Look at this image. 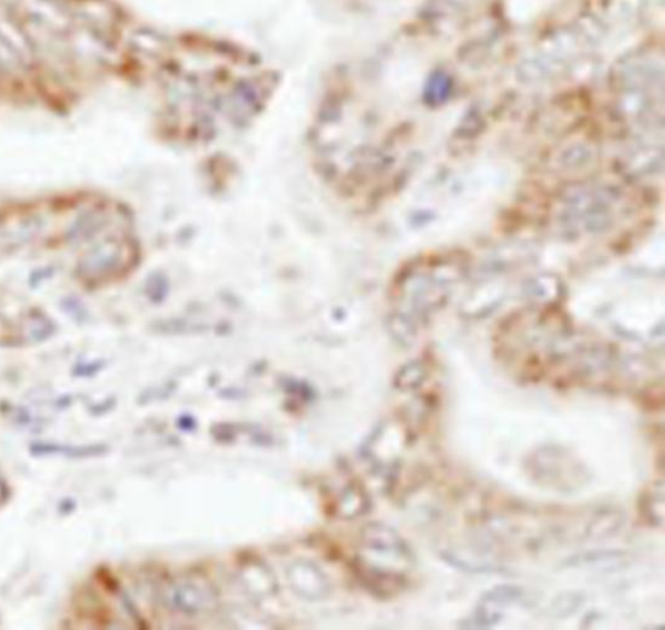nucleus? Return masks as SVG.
<instances>
[{
  "mask_svg": "<svg viewBox=\"0 0 665 630\" xmlns=\"http://www.w3.org/2000/svg\"><path fill=\"white\" fill-rule=\"evenodd\" d=\"M621 524L622 515L620 512H601L590 521L587 533H589L590 537H604V535H612L615 530L620 528Z\"/></svg>",
  "mask_w": 665,
  "mask_h": 630,
  "instance_id": "nucleus-4",
  "label": "nucleus"
},
{
  "mask_svg": "<svg viewBox=\"0 0 665 630\" xmlns=\"http://www.w3.org/2000/svg\"><path fill=\"white\" fill-rule=\"evenodd\" d=\"M425 380V372L422 367L410 366L404 368L403 372L399 375L398 381H396V386L404 392L408 390H415L421 386L422 382Z\"/></svg>",
  "mask_w": 665,
  "mask_h": 630,
  "instance_id": "nucleus-5",
  "label": "nucleus"
},
{
  "mask_svg": "<svg viewBox=\"0 0 665 630\" xmlns=\"http://www.w3.org/2000/svg\"><path fill=\"white\" fill-rule=\"evenodd\" d=\"M525 593L521 587L513 585L495 586L482 595L472 618L467 624H461V628L487 629L496 626L503 618L504 607L515 601H524Z\"/></svg>",
  "mask_w": 665,
  "mask_h": 630,
  "instance_id": "nucleus-2",
  "label": "nucleus"
},
{
  "mask_svg": "<svg viewBox=\"0 0 665 630\" xmlns=\"http://www.w3.org/2000/svg\"><path fill=\"white\" fill-rule=\"evenodd\" d=\"M528 460L529 475L542 486L553 487L559 492H573L589 480V473L582 467L581 461L561 447H542Z\"/></svg>",
  "mask_w": 665,
  "mask_h": 630,
  "instance_id": "nucleus-1",
  "label": "nucleus"
},
{
  "mask_svg": "<svg viewBox=\"0 0 665 630\" xmlns=\"http://www.w3.org/2000/svg\"><path fill=\"white\" fill-rule=\"evenodd\" d=\"M638 511L642 520L651 528L664 526V484L663 480L650 484L642 492L638 501Z\"/></svg>",
  "mask_w": 665,
  "mask_h": 630,
  "instance_id": "nucleus-3",
  "label": "nucleus"
}]
</instances>
